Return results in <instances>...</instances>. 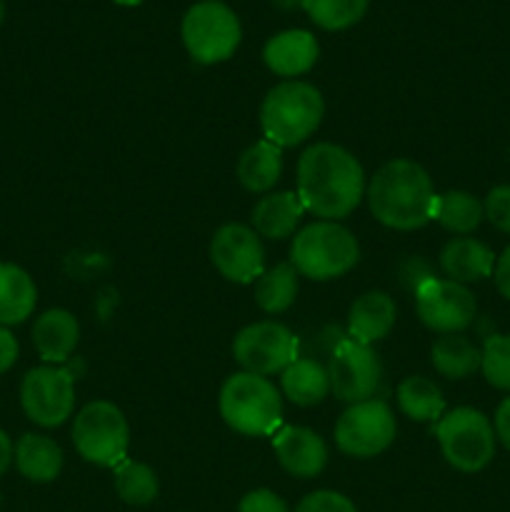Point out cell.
Instances as JSON below:
<instances>
[{"label": "cell", "mask_w": 510, "mask_h": 512, "mask_svg": "<svg viewBox=\"0 0 510 512\" xmlns=\"http://www.w3.org/2000/svg\"><path fill=\"white\" fill-rule=\"evenodd\" d=\"M370 213L393 230H418L435 218L438 195L428 170L415 160H388L365 188Z\"/></svg>", "instance_id": "2"}, {"label": "cell", "mask_w": 510, "mask_h": 512, "mask_svg": "<svg viewBox=\"0 0 510 512\" xmlns=\"http://www.w3.org/2000/svg\"><path fill=\"white\" fill-rule=\"evenodd\" d=\"M238 173L240 185L250 193H268L275 188L283 173V148H278L270 140H258L250 148L243 150L238 158Z\"/></svg>", "instance_id": "23"}, {"label": "cell", "mask_w": 510, "mask_h": 512, "mask_svg": "<svg viewBox=\"0 0 510 512\" xmlns=\"http://www.w3.org/2000/svg\"><path fill=\"white\" fill-rule=\"evenodd\" d=\"M483 218V203L473 193H468V190H448V193L438 195L433 220H438L448 233L470 235L473 230H478Z\"/></svg>", "instance_id": "27"}, {"label": "cell", "mask_w": 510, "mask_h": 512, "mask_svg": "<svg viewBox=\"0 0 510 512\" xmlns=\"http://www.w3.org/2000/svg\"><path fill=\"white\" fill-rule=\"evenodd\" d=\"M13 455H15L13 440L8 438V433H5V430H0V475L10 468V463H13Z\"/></svg>", "instance_id": "39"}, {"label": "cell", "mask_w": 510, "mask_h": 512, "mask_svg": "<svg viewBox=\"0 0 510 512\" xmlns=\"http://www.w3.org/2000/svg\"><path fill=\"white\" fill-rule=\"evenodd\" d=\"M318 40L308 30H285L273 35L263 48V60L280 78H298L318 60Z\"/></svg>", "instance_id": "16"}, {"label": "cell", "mask_w": 510, "mask_h": 512, "mask_svg": "<svg viewBox=\"0 0 510 512\" xmlns=\"http://www.w3.org/2000/svg\"><path fill=\"white\" fill-rule=\"evenodd\" d=\"M115 490L128 505H150L158 498V475L150 465L123 460L115 468Z\"/></svg>", "instance_id": "29"}, {"label": "cell", "mask_w": 510, "mask_h": 512, "mask_svg": "<svg viewBox=\"0 0 510 512\" xmlns=\"http://www.w3.org/2000/svg\"><path fill=\"white\" fill-rule=\"evenodd\" d=\"M18 340H15V335L10 333L5 325H0V373H5V370H10L15 365V360H18Z\"/></svg>", "instance_id": "36"}, {"label": "cell", "mask_w": 510, "mask_h": 512, "mask_svg": "<svg viewBox=\"0 0 510 512\" xmlns=\"http://www.w3.org/2000/svg\"><path fill=\"white\" fill-rule=\"evenodd\" d=\"M485 218L500 230L510 235V185H495L483 203Z\"/></svg>", "instance_id": "33"}, {"label": "cell", "mask_w": 510, "mask_h": 512, "mask_svg": "<svg viewBox=\"0 0 510 512\" xmlns=\"http://www.w3.org/2000/svg\"><path fill=\"white\" fill-rule=\"evenodd\" d=\"M325 115L323 95L303 80H285L270 88L260 105V128L265 140L278 148H295L318 130Z\"/></svg>", "instance_id": "3"}, {"label": "cell", "mask_w": 510, "mask_h": 512, "mask_svg": "<svg viewBox=\"0 0 510 512\" xmlns=\"http://www.w3.org/2000/svg\"><path fill=\"white\" fill-rule=\"evenodd\" d=\"M415 313L425 328L440 335L463 333L478 315V303L468 285L433 278L415 290Z\"/></svg>", "instance_id": "13"}, {"label": "cell", "mask_w": 510, "mask_h": 512, "mask_svg": "<svg viewBox=\"0 0 510 512\" xmlns=\"http://www.w3.org/2000/svg\"><path fill=\"white\" fill-rule=\"evenodd\" d=\"M210 260L230 283H253L265 273L260 235L243 223H225L210 240Z\"/></svg>", "instance_id": "14"}, {"label": "cell", "mask_w": 510, "mask_h": 512, "mask_svg": "<svg viewBox=\"0 0 510 512\" xmlns=\"http://www.w3.org/2000/svg\"><path fill=\"white\" fill-rule=\"evenodd\" d=\"M233 358L245 373L275 375L298 360V338L285 325L263 320L245 325L233 340Z\"/></svg>", "instance_id": "11"}, {"label": "cell", "mask_w": 510, "mask_h": 512, "mask_svg": "<svg viewBox=\"0 0 510 512\" xmlns=\"http://www.w3.org/2000/svg\"><path fill=\"white\" fill-rule=\"evenodd\" d=\"M220 415L240 435H273L283 420V398L268 378L243 370L220 388Z\"/></svg>", "instance_id": "4"}, {"label": "cell", "mask_w": 510, "mask_h": 512, "mask_svg": "<svg viewBox=\"0 0 510 512\" xmlns=\"http://www.w3.org/2000/svg\"><path fill=\"white\" fill-rule=\"evenodd\" d=\"M430 360L433 368L438 370L443 378L448 380H463L470 378L480 370V360H483V350L460 333L440 335L430 350Z\"/></svg>", "instance_id": "25"}, {"label": "cell", "mask_w": 510, "mask_h": 512, "mask_svg": "<svg viewBox=\"0 0 510 512\" xmlns=\"http://www.w3.org/2000/svg\"><path fill=\"white\" fill-rule=\"evenodd\" d=\"M238 512H290V508L280 495L273 493V490L258 488L250 490L248 495H243Z\"/></svg>", "instance_id": "34"}, {"label": "cell", "mask_w": 510, "mask_h": 512, "mask_svg": "<svg viewBox=\"0 0 510 512\" xmlns=\"http://www.w3.org/2000/svg\"><path fill=\"white\" fill-rule=\"evenodd\" d=\"M330 393L343 403H363L373 398L383 378V365L370 345L353 338H340L330 353L328 363Z\"/></svg>", "instance_id": "12"}, {"label": "cell", "mask_w": 510, "mask_h": 512, "mask_svg": "<svg viewBox=\"0 0 510 512\" xmlns=\"http://www.w3.org/2000/svg\"><path fill=\"white\" fill-rule=\"evenodd\" d=\"M365 195V173L353 153L335 143H315L298 160V198L323 220L348 218Z\"/></svg>", "instance_id": "1"}, {"label": "cell", "mask_w": 510, "mask_h": 512, "mask_svg": "<svg viewBox=\"0 0 510 512\" xmlns=\"http://www.w3.org/2000/svg\"><path fill=\"white\" fill-rule=\"evenodd\" d=\"M80 325L70 310H45L33 325V345L48 363H65L78 348Z\"/></svg>", "instance_id": "18"}, {"label": "cell", "mask_w": 510, "mask_h": 512, "mask_svg": "<svg viewBox=\"0 0 510 512\" xmlns=\"http://www.w3.org/2000/svg\"><path fill=\"white\" fill-rule=\"evenodd\" d=\"M20 403L25 415L40 428H58L73 415L75 373L58 365H40L23 378Z\"/></svg>", "instance_id": "10"}, {"label": "cell", "mask_w": 510, "mask_h": 512, "mask_svg": "<svg viewBox=\"0 0 510 512\" xmlns=\"http://www.w3.org/2000/svg\"><path fill=\"white\" fill-rule=\"evenodd\" d=\"M115 3H118V5H128V8H130V5H140V3H143V0H115Z\"/></svg>", "instance_id": "41"}, {"label": "cell", "mask_w": 510, "mask_h": 512, "mask_svg": "<svg viewBox=\"0 0 510 512\" xmlns=\"http://www.w3.org/2000/svg\"><path fill=\"white\" fill-rule=\"evenodd\" d=\"M130 428L123 410L108 400L85 405L73 423V445L78 455L100 468H118L125 460Z\"/></svg>", "instance_id": "7"}, {"label": "cell", "mask_w": 510, "mask_h": 512, "mask_svg": "<svg viewBox=\"0 0 510 512\" xmlns=\"http://www.w3.org/2000/svg\"><path fill=\"white\" fill-rule=\"evenodd\" d=\"M295 512H358L353 500L345 498L343 493L335 490H315V493L305 495Z\"/></svg>", "instance_id": "32"}, {"label": "cell", "mask_w": 510, "mask_h": 512, "mask_svg": "<svg viewBox=\"0 0 510 512\" xmlns=\"http://www.w3.org/2000/svg\"><path fill=\"white\" fill-rule=\"evenodd\" d=\"M440 453L460 473H478L495 458V428L480 410L455 408L435 423Z\"/></svg>", "instance_id": "6"}, {"label": "cell", "mask_w": 510, "mask_h": 512, "mask_svg": "<svg viewBox=\"0 0 510 512\" xmlns=\"http://www.w3.org/2000/svg\"><path fill=\"white\" fill-rule=\"evenodd\" d=\"M303 203L293 190H280L260 198L253 208V230L260 238L283 240L290 238L303 220Z\"/></svg>", "instance_id": "20"}, {"label": "cell", "mask_w": 510, "mask_h": 512, "mask_svg": "<svg viewBox=\"0 0 510 512\" xmlns=\"http://www.w3.org/2000/svg\"><path fill=\"white\" fill-rule=\"evenodd\" d=\"M398 425L388 403L363 400L345 410L335 423V445L350 458H375L390 448Z\"/></svg>", "instance_id": "9"}, {"label": "cell", "mask_w": 510, "mask_h": 512, "mask_svg": "<svg viewBox=\"0 0 510 512\" xmlns=\"http://www.w3.org/2000/svg\"><path fill=\"white\" fill-rule=\"evenodd\" d=\"M395 318H398V308L395 300L383 290H370V293L360 295L348 313V338L358 340L363 345H373L378 340L388 338L393 330Z\"/></svg>", "instance_id": "17"}, {"label": "cell", "mask_w": 510, "mask_h": 512, "mask_svg": "<svg viewBox=\"0 0 510 512\" xmlns=\"http://www.w3.org/2000/svg\"><path fill=\"white\" fill-rule=\"evenodd\" d=\"M298 270L293 263H278L275 268L265 270L255 285V303L260 310L270 315L285 313L298 298Z\"/></svg>", "instance_id": "28"}, {"label": "cell", "mask_w": 510, "mask_h": 512, "mask_svg": "<svg viewBox=\"0 0 510 512\" xmlns=\"http://www.w3.org/2000/svg\"><path fill=\"white\" fill-rule=\"evenodd\" d=\"M273 3L283 10H293L295 5H300V8H303V0H273Z\"/></svg>", "instance_id": "40"}, {"label": "cell", "mask_w": 510, "mask_h": 512, "mask_svg": "<svg viewBox=\"0 0 510 512\" xmlns=\"http://www.w3.org/2000/svg\"><path fill=\"white\" fill-rule=\"evenodd\" d=\"M280 385L290 403L300 408H313L323 403L330 393V375L325 365L313 358H298L280 373Z\"/></svg>", "instance_id": "24"}, {"label": "cell", "mask_w": 510, "mask_h": 512, "mask_svg": "<svg viewBox=\"0 0 510 512\" xmlns=\"http://www.w3.org/2000/svg\"><path fill=\"white\" fill-rule=\"evenodd\" d=\"M360 260V245L345 225L318 220L300 230L290 245V263L310 280H335Z\"/></svg>", "instance_id": "5"}, {"label": "cell", "mask_w": 510, "mask_h": 512, "mask_svg": "<svg viewBox=\"0 0 510 512\" xmlns=\"http://www.w3.org/2000/svg\"><path fill=\"white\" fill-rule=\"evenodd\" d=\"M15 468L30 483H53L63 470V450L45 435L28 433L15 443Z\"/></svg>", "instance_id": "21"}, {"label": "cell", "mask_w": 510, "mask_h": 512, "mask_svg": "<svg viewBox=\"0 0 510 512\" xmlns=\"http://www.w3.org/2000/svg\"><path fill=\"white\" fill-rule=\"evenodd\" d=\"M273 450L278 455V463L295 478H315L323 473L328 463V445L315 430L288 425L278 430L273 438Z\"/></svg>", "instance_id": "15"}, {"label": "cell", "mask_w": 510, "mask_h": 512, "mask_svg": "<svg viewBox=\"0 0 510 512\" xmlns=\"http://www.w3.org/2000/svg\"><path fill=\"white\" fill-rule=\"evenodd\" d=\"M440 268L453 283H478V280L493 275L495 255L485 243L463 235V238H453L445 245L443 253H440Z\"/></svg>", "instance_id": "19"}, {"label": "cell", "mask_w": 510, "mask_h": 512, "mask_svg": "<svg viewBox=\"0 0 510 512\" xmlns=\"http://www.w3.org/2000/svg\"><path fill=\"white\" fill-rule=\"evenodd\" d=\"M38 288L20 265L0 263V325H20L33 315Z\"/></svg>", "instance_id": "22"}, {"label": "cell", "mask_w": 510, "mask_h": 512, "mask_svg": "<svg viewBox=\"0 0 510 512\" xmlns=\"http://www.w3.org/2000/svg\"><path fill=\"white\" fill-rule=\"evenodd\" d=\"M370 0H303L305 13L318 28L345 30L358 23Z\"/></svg>", "instance_id": "30"}, {"label": "cell", "mask_w": 510, "mask_h": 512, "mask_svg": "<svg viewBox=\"0 0 510 512\" xmlns=\"http://www.w3.org/2000/svg\"><path fill=\"white\" fill-rule=\"evenodd\" d=\"M3 18H5V5L3 0H0V23H3Z\"/></svg>", "instance_id": "42"}, {"label": "cell", "mask_w": 510, "mask_h": 512, "mask_svg": "<svg viewBox=\"0 0 510 512\" xmlns=\"http://www.w3.org/2000/svg\"><path fill=\"white\" fill-rule=\"evenodd\" d=\"M480 370L493 388L510 393V335H493L485 340Z\"/></svg>", "instance_id": "31"}, {"label": "cell", "mask_w": 510, "mask_h": 512, "mask_svg": "<svg viewBox=\"0 0 510 512\" xmlns=\"http://www.w3.org/2000/svg\"><path fill=\"white\" fill-rule=\"evenodd\" d=\"M493 280L498 293L503 295L505 300H510V245L498 255V258H495Z\"/></svg>", "instance_id": "37"}, {"label": "cell", "mask_w": 510, "mask_h": 512, "mask_svg": "<svg viewBox=\"0 0 510 512\" xmlns=\"http://www.w3.org/2000/svg\"><path fill=\"white\" fill-rule=\"evenodd\" d=\"M398 405L415 423H438L445 413L443 393L423 375H410L398 385Z\"/></svg>", "instance_id": "26"}, {"label": "cell", "mask_w": 510, "mask_h": 512, "mask_svg": "<svg viewBox=\"0 0 510 512\" xmlns=\"http://www.w3.org/2000/svg\"><path fill=\"white\" fill-rule=\"evenodd\" d=\"M495 438L503 443V448L510 453V398H505L503 403L498 405V410H495Z\"/></svg>", "instance_id": "38"}, {"label": "cell", "mask_w": 510, "mask_h": 512, "mask_svg": "<svg viewBox=\"0 0 510 512\" xmlns=\"http://www.w3.org/2000/svg\"><path fill=\"white\" fill-rule=\"evenodd\" d=\"M400 275H403V285L410 290V293H415V290L420 288L423 283H428V280H433V270H430V265L425 263L423 258H410L405 260L403 268H400Z\"/></svg>", "instance_id": "35"}, {"label": "cell", "mask_w": 510, "mask_h": 512, "mask_svg": "<svg viewBox=\"0 0 510 512\" xmlns=\"http://www.w3.org/2000/svg\"><path fill=\"white\" fill-rule=\"evenodd\" d=\"M180 33L190 58L203 65L228 60L243 38L238 15L220 0H200L190 5Z\"/></svg>", "instance_id": "8"}]
</instances>
